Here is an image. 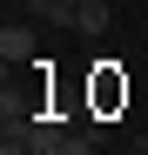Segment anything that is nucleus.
Returning <instances> with one entry per match:
<instances>
[{
  "label": "nucleus",
  "instance_id": "f257e3e1",
  "mask_svg": "<svg viewBox=\"0 0 148 155\" xmlns=\"http://www.w3.org/2000/svg\"><path fill=\"white\" fill-rule=\"evenodd\" d=\"M0 61L7 68H34V27L7 20V27H0Z\"/></svg>",
  "mask_w": 148,
  "mask_h": 155
},
{
  "label": "nucleus",
  "instance_id": "f03ea898",
  "mask_svg": "<svg viewBox=\"0 0 148 155\" xmlns=\"http://www.w3.org/2000/svg\"><path fill=\"white\" fill-rule=\"evenodd\" d=\"M108 20H114V0H81L67 27H74V34H108Z\"/></svg>",
  "mask_w": 148,
  "mask_h": 155
},
{
  "label": "nucleus",
  "instance_id": "7ed1b4c3",
  "mask_svg": "<svg viewBox=\"0 0 148 155\" xmlns=\"http://www.w3.org/2000/svg\"><path fill=\"white\" fill-rule=\"evenodd\" d=\"M27 14H34V20H61V27H67V0H27Z\"/></svg>",
  "mask_w": 148,
  "mask_h": 155
},
{
  "label": "nucleus",
  "instance_id": "20e7f679",
  "mask_svg": "<svg viewBox=\"0 0 148 155\" xmlns=\"http://www.w3.org/2000/svg\"><path fill=\"white\" fill-rule=\"evenodd\" d=\"M94 94H101V108H108V101H128V81H114V74H101V81H94Z\"/></svg>",
  "mask_w": 148,
  "mask_h": 155
}]
</instances>
